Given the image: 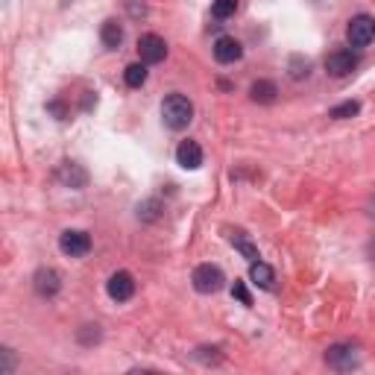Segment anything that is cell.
Returning a JSON list of instances; mask_svg holds the SVG:
<instances>
[{"mask_svg":"<svg viewBox=\"0 0 375 375\" xmlns=\"http://www.w3.org/2000/svg\"><path fill=\"white\" fill-rule=\"evenodd\" d=\"M161 121H165V126L179 132V129H185L193 121V103L185 94H168L161 100Z\"/></svg>","mask_w":375,"mask_h":375,"instance_id":"1","label":"cell"},{"mask_svg":"<svg viewBox=\"0 0 375 375\" xmlns=\"http://www.w3.org/2000/svg\"><path fill=\"white\" fill-rule=\"evenodd\" d=\"M191 282H193V290L197 293H217L223 287V270L214 267V264H200L197 270H193L191 275Z\"/></svg>","mask_w":375,"mask_h":375,"instance_id":"2","label":"cell"},{"mask_svg":"<svg viewBox=\"0 0 375 375\" xmlns=\"http://www.w3.org/2000/svg\"><path fill=\"white\" fill-rule=\"evenodd\" d=\"M346 39L352 47H367L375 41V21L369 15H355L349 21V29H346Z\"/></svg>","mask_w":375,"mask_h":375,"instance_id":"3","label":"cell"},{"mask_svg":"<svg viewBox=\"0 0 375 375\" xmlns=\"http://www.w3.org/2000/svg\"><path fill=\"white\" fill-rule=\"evenodd\" d=\"M138 56L144 64H158V62H165L168 56V44L161 36H156V32H146V36L138 39Z\"/></svg>","mask_w":375,"mask_h":375,"instance_id":"4","label":"cell"},{"mask_svg":"<svg viewBox=\"0 0 375 375\" xmlns=\"http://www.w3.org/2000/svg\"><path fill=\"white\" fill-rule=\"evenodd\" d=\"M325 364H329L332 369H337V372H349V369H355L357 364V352H355V346H349V343H334V346H329V352H325Z\"/></svg>","mask_w":375,"mask_h":375,"instance_id":"5","label":"cell"},{"mask_svg":"<svg viewBox=\"0 0 375 375\" xmlns=\"http://www.w3.org/2000/svg\"><path fill=\"white\" fill-rule=\"evenodd\" d=\"M59 250L64 255H71V258H83L91 250V238L83 229H68V232L59 235Z\"/></svg>","mask_w":375,"mask_h":375,"instance_id":"6","label":"cell"},{"mask_svg":"<svg viewBox=\"0 0 375 375\" xmlns=\"http://www.w3.org/2000/svg\"><path fill=\"white\" fill-rule=\"evenodd\" d=\"M355 68H357V56L352 50H334L325 56V71L334 79H346L349 74H355Z\"/></svg>","mask_w":375,"mask_h":375,"instance_id":"7","label":"cell"},{"mask_svg":"<svg viewBox=\"0 0 375 375\" xmlns=\"http://www.w3.org/2000/svg\"><path fill=\"white\" fill-rule=\"evenodd\" d=\"M106 290H109V296L115 299V302H126V299L135 296V279H132V275H129L126 270H118V273L109 275Z\"/></svg>","mask_w":375,"mask_h":375,"instance_id":"8","label":"cell"},{"mask_svg":"<svg viewBox=\"0 0 375 375\" xmlns=\"http://www.w3.org/2000/svg\"><path fill=\"white\" fill-rule=\"evenodd\" d=\"M32 285H36V293L39 296H56V293L62 290V279H59V273L50 270V267H41L36 275H32Z\"/></svg>","mask_w":375,"mask_h":375,"instance_id":"9","label":"cell"},{"mask_svg":"<svg viewBox=\"0 0 375 375\" xmlns=\"http://www.w3.org/2000/svg\"><path fill=\"white\" fill-rule=\"evenodd\" d=\"M176 165L185 170H197L203 168V146L197 141H182L176 150Z\"/></svg>","mask_w":375,"mask_h":375,"instance_id":"10","label":"cell"},{"mask_svg":"<svg viewBox=\"0 0 375 375\" xmlns=\"http://www.w3.org/2000/svg\"><path fill=\"white\" fill-rule=\"evenodd\" d=\"M240 56H243V47H240L238 39L220 36V39L214 41V59H217L220 64H232V62H238Z\"/></svg>","mask_w":375,"mask_h":375,"instance_id":"11","label":"cell"},{"mask_svg":"<svg viewBox=\"0 0 375 375\" xmlns=\"http://www.w3.org/2000/svg\"><path fill=\"white\" fill-rule=\"evenodd\" d=\"M59 179H62V185H68V188H86V182H88L86 170L79 168L76 161H64L59 168Z\"/></svg>","mask_w":375,"mask_h":375,"instance_id":"12","label":"cell"},{"mask_svg":"<svg viewBox=\"0 0 375 375\" xmlns=\"http://www.w3.org/2000/svg\"><path fill=\"white\" fill-rule=\"evenodd\" d=\"M100 41H103V47H109V50H118V47L123 44V27H121L115 18L103 21V27H100Z\"/></svg>","mask_w":375,"mask_h":375,"instance_id":"13","label":"cell"},{"mask_svg":"<svg viewBox=\"0 0 375 375\" xmlns=\"http://www.w3.org/2000/svg\"><path fill=\"white\" fill-rule=\"evenodd\" d=\"M275 94H279V88H275V83H270V79H258V83H252V88H250V97L261 106L275 103Z\"/></svg>","mask_w":375,"mask_h":375,"instance_id":"14","label":"cell"},{"mask_svg":"<svg viewBox=\"0 0 375 375\" xmlns=\"http://www.w3.org/2000/svg\"><path fill=\"white\" fill-rule=\"evenodd\" d=\"M250 279L252 285H258L261 290H270L273 282H275V273L270 264H264V261H252V267H250Z\"/></svg>","mask_w":375,"mask_h":375,"instance_id":"15","label":"cell"},{"mask_svg":"<svg viewBox=\"0 0 375 375\" xmlns=\"http://www.w3.org/2000/svg\"><path fill=\"white\" fill-rule=\"evenodd\" d=\"M229 240L235 243V250H238L243 258H250V261H258V247H255V243H252L247 235H243L240 229H235V232L229 235Z\"/></svg>","mask_w":375,"mask_h":375,"instance_id":"16","label":"cell"},{"mask_svg":"<svg viewBox=\"0 0 375 375\" xmlns=\"http://www.w3.org/2000/svg\"><path fill=\"white\" fill-rule=\"evenodd\" d=\"M123 79H126V86L129 88H141L146 83V64L144 62H132L129 68L123 71Z\"/></svg>","mask_w":375,"mask_h":375,"instance_id":"17","label":"cell"},{"mask_svg":"<svg viewBox=\"0 0 375 375\" xmlns=\"http://www.w3.org/2000/svg\"><path fill=\"white\" fill-rule=\"evenodd\" d=\"M235 12H238V0H214V4H211V15H214L217 21L232 18Z\"/></svg>","mask_w":375,"mask_h":375,"instance_id":"18","label":"cell"},{"mask_svg":"<svg viewBox=\"0 0 375 375\" xmlns=\"http://www.w3.org/2000/svg\"><path fill=\"white\" fill-rule=\"evenodd\" d=\"M357 111H361V103H355V100H346V103L334 106V109L329 111V118H334V121H346V118H355Z\"/></svg>","mask_w":375,"mask_h":375,"instance_id":"19","label":"cell"},{"mask_svg":"<svg viewBox=\"0 0 375 375\" xmlns=\"http://www.w3.org/2000/svg\"><path fill=\"white\" fill-rule=\"evenodd\" d=\"M308 71H311V62H308V59H302V56H293L290 59V76L293 79H305Z\"/></svg>","mask_w":375,"mask_h":375,"instance_id":"20","label":"cell"},{"mask_svg":"<svg viewBox=\"0 0 375 375\" xmlns=\"http://www.w3.org/2000/svg\"><path fill=\"white\" fill-rule=\"evenodd\" d=\"M97 340H100V325H86V332H79V343L91 346Z\"/></svg>","mask_w":375,"mask_h":375,"instance_id":"21","label":"cell"},{"mask_svg":"<svg viewBox=\"0 0 375 375\" xmlns=\"http://www.w3.org/2000/svg\"><path fill=\"white\" fill-rule=\"evenodd\" d=\"M138 217H144V220H156V217H158V203L150 200V203L138 205Z\"/></svg>","mask_w":375,"mask_h":375,"instance_id":"22","label":"cell"},{"mask_svg":"<svg viewBox=\"0 0 375 375\" xmlns=\"http://www.w3.org/2000/svg\"><path fill=\"white\" fill-rule=\"evenodd\" d=\"M232 296L240 299L243 305H252V296H250V290H247V285H243V282H235L232 285Z\"/></svg>","mask_w":375,"mask_h":375,"instance_id":"23","label":"cell"},{"mask_svg":"<svg viewBox=\"0 0 375 375\" xmlns=\"http://www.w3.org/2000/svg\"><path fill=\"white\" fill-rule=\"evenodd\" d=\"M126 6H129V15H132V18H144L146 15V6L138 4V0H126Z\"/></svg>","mask_w":375,"mask_h":375,"instance_id":"24","label":"cell"}]
</instances>
